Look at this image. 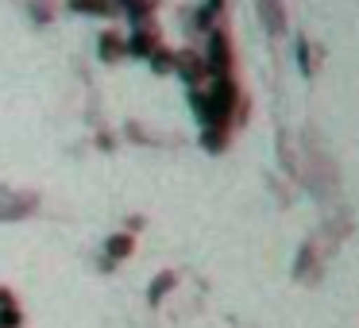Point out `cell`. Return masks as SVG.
Here are the masks:
<instances>
[{"mask_svg": "<svg viewBox=\"0 0 359 328\" xmlns=\"http://www.w3.org/2000/svg\"><path fill=\"white\" fill-rule=\"evenodd\" d=\"M194 101H197V109H201L205 124H209V128H224L228 112H232V101H236V89H232V81H228V78H217L212 93L209 97L194 93Z\"/></svg>", "mask_w": 359, "mask_h": 328, "instance_id": "cell-1", "label": "cell"}, {"mask_svg": "<svg viewBox=\"0 0 359 328\" xmlns=\"http://www.w3.org/2000/svg\"><path fill=\"white\" fill-rule=\"evenodd\" d=\"M209 70L220 74V78H224V70H228V39L220 32L209 39Z\"/></svg>", "mask_w": 359, "mask_h": 328, "instance_id": "cell-2", "label": "cell"}, {"mask_svg": "<svg viewBox=\"0 0 359 328\" xmlns=\"http://www.w3.org/2000/svg\"><path fill=\"white\" fill-rule=\"evenodd\" d=\"M74 12H93V16H101V12H109V0H70Z\"/></svg>", "mask_w": 359, "mask_h": 328, "instance_id": "cell-3", "label": "cell"}, {"mask_svg": "<svg viewBox=\"0 0 359 328\" xmlns=\"http://www.w3.org/2000/svg\"><path fill=\"white\" fill-rule=\"evenodd\" d=\"M128 50H132V55H151V50H155V39H151V35H132Z\"/></svg>", "mask_w": 359, "mask_h": 328, "instance_id": "cell-4", "label": "cell"}, {"mask_svg": "<svg viewBox=\"0 0 359 328\" xmlns=\"http://www.w3.org/2000/svg\"><path fill=\"white\" fill-rule=\"evenodd\" d=\"M128 251H132V235H116V240L109 243V255H112V259L128 255Z\"/></svg>", "mask_w": 359, "mask_h": 328, "instance_id": "cell-5", "label": "cell"}, {"mask_svg": "<svg viewBox=\"0 0 359 328\" xmlns=\"http://www.w3.org/2000/svg\"><path fill=\"white\" fill-rule=\"evenodd\" d=\"M124 4H128V12H132L135 20H140V16H147V12L155 8V0H124Z\"/></svg>", "mask_w": 359, "mask_h": 328, "instance_id": "cell-6", "label": "cell"}, {"mask_svg": "<svg viewBox=\"0 0 359 328\" xmlns=\"http://www.w3.org/2000/svg\"><path fill=\"white\" fill-rule=\"evenodd\" d=\"M170 286H174V274H163V278H155V282H151V297L158 301V297H163Z\"/></svg>", "mask_w": 359, "mask_h": 328, "instance_id": "cell-7", "label": "cell"}, {"mask_svg": "<svg viewBox=\"0 0 359 328\" xmlns=\"http://www.w3.org/2000/svg\"><path fill=\"white\" fill-rule=\"evenodd\" d=\"M182 74H186L189 86H197V74H201V66H197L194 58H182Z\"/></svg>", "mask_w": 359, "mask_h": 328, "instance_id": "cell-8", "label": "cell"}, {"mask_svg": "<svg viewBox=\"0 0 359 328\" xmlns=\"http://www.w3.org/2000/svg\"><path fill=\"white\" fill-rule=\"evenodd\" d=\"M101 47H104V58H116L120 55V43H116V35H104V39H101Z\"/></svg>", "mask_w": 359, "mask_h": 328, "instance_id": "cell-9", "label": "cell"}, {"mask_svg": "<svg viewBox=\"0 0 359 328\" xmlns=\"http://www.w3.org/2000/svg\"><path fill=\"white\" fill-rule=\"evenodd\" d=\"M151 62H155V70H170V66H174V58H170V55H155Z\"/></svg>", "mask_w": 359, "mask_h": 328, "instance_id": "cell-10", "label": "cell"}]
</instances>
